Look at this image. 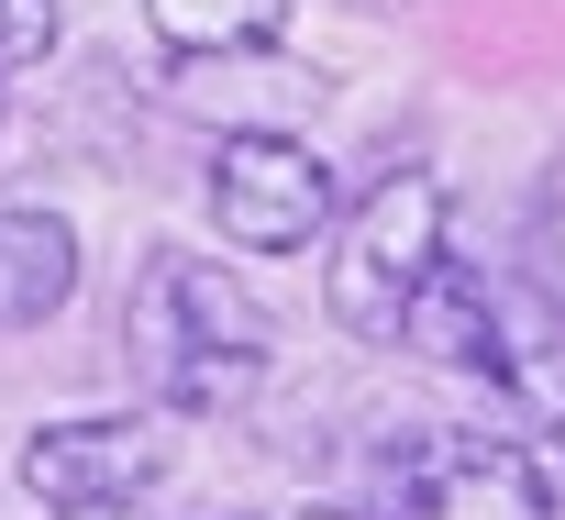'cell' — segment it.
I'll list each match as a JSON object with an SVG mask.
<instances>
[{"label":"cell","instance_id":"obj_1","mask_svg":"<svg viewBox=\"0 0 565 520\" xmlns=\"http://www.w3.org/2000/svg\"><path fill=\"white\" fill-rule=\"evenodd\" d=\"M122 355L156 388L167 421H233L266 388L277 322H266V300L222 267V254L156 243L145 267H134V300H122Z\"/></svg>","mask_w":565,"mask_h":520},{"label":"cell","instance_id":"obj_2","mask_svg":"<svg viewBox=\"0 0 565 520\" xmlns=\"http://www.w3.org/2000/svg\"><path fill=\"white\" fill-rule=\"evenodd\" d=\"M444 267V177L433 166H388L344 221H333V254H322V311L333 333L355 344H399V311L411 289Z\"/></svg>","mask_w":565,"mask_h":520},{"label":"cell","instance_id":"obj_3","mask_svg":"<svg viewBox=\"0 0 565 520\" xmlns=\"http://www.w3.org/2000/svg\"><path fill=\"white\" fill-rule=\"evenodd\" d=\"M377 520H554V476L510 432H399L377 454Z\"/></svg>","mask_w":565,"mask_h":520},{"label":"cell","instance_id":"obj_4","mask_svg":"<svg viewBox=\"0 0 565 520\" xmlns=\"http://www.w3.org/2000/svg\"><path fill=\"white\" fill-rule=\"evenodd\" d=\"M200 188H211L222 243H244V254H311L333 232V166L300 133H277V122L222 133L211 166H200Z\"/></svg>","mask_w":565,"mask_h":520},{"label":"cell","instance_id":"obj_5","mask_svg":"<svg viewBox=\"0 0 565 520\" xmlns=\"http://www.w3.org/2000/svg\"><path fill=\"white\" fill-rule=\"evenodd\" d=\"M167 465H178L167 410H78V421H45L23 443V487L45 509H134Z\"/></svg>","mask_w":565,"mask_h":520},{"label":"cell","instance_id":"obj_6","mask_svg":"<svg viewBox=\"0 0 565 520\" xmlns=\"http://www.w3.org/2000/svg\"><path fill=\"white\" fill-rule=\"evenodd\" d=\"M399 355H422V366H444V377H488V355H499V278H477L466 254L444 243V267L411 289V311H399Z\"/></svg>","mask_w":565,"mask_h":520},{"label":"cell","instance_id":"obj_7","mask_svg":"<svg viewBox=\"0 0 565 520\" xmlns=\"http://www.w3.org/2000/svg\"><path fill=\"white\" fill-rule=\"evenodd\" d=\"M78 300V221L67 210H0V333H34Z\"/></svg>","mask_w":565,"mask_h":520},{"label":"cell","instance_id":"obj_8","mask_svg":"<svg viewBox=\"0 0 565 520\" xmlns=\"http://www.w3.org/2000/svg\"><path fill=\"white\" fill-rule=\"evenodd\" d=\"M145 34L167 56H277L289 0H145Z\"/></svg>","mask_w":565,"mask_h":520},{"label":"cell","instance_id":"obj_9","mask_svg":"<svg viewBox=\"0 0 565 520\" xmlns=\"http://www.w3.org/2000/svg\"><path fill=\"white\" fill-rule=\"evenodd\" d=\"M521 243H532V289H543V311L565 322V155L543 166V188H532V221H521Z\"/></svg>","mask_w":565,"mask_h":520},{"label":"cell","instance_id":"obj_10","mask_svg":"<svg viewBox=\"0 0 565 520\" xmlns=\"http://www.w3.org/2000/svg\"><path fill=\"white\" fill-rule=\"evenodd\" d=\"M56 23H67V0H0V78L45 67L56 56Z\"/></svg>","mask_w":565,"mask_h":520},{"label":"cell","instance_id":"obj_11","mask_svg":"<svg viewBox=\"0 0 565 520\" xmlns=\"http://www.w3.org/2000/svg\"><path fill=\"white\" fill-rule=\"evenodd\" d=\"M45 520H134V509H45Z\"/></svg>","mask_w":565,"mask_h":520},{"label":"cell","instance_id":"obj_12","mask_svg":"<svg viewBox=\"0 0 565 520\" xmlns=\"http://www.w3.org/2000/svg\"><path fill=\"white\" fill-rule=\"evenodd\" d=\"M300 520H355V509H300Z\"/></svg>","mask_w":565,"mask_h":520},{"label":"cell","instance_id":"obj_13","mask_svg":"<svg viewBox=\"0 0 565 520\" xmlns=\"http://www.w3.org/2000/svg\"><path fill=\"white\" fill-rule=\"evenodd\" d=\"M355 12H399V0H355Z\"/></svg>","mask_w":565,"mask_h":520}]
</instances>
